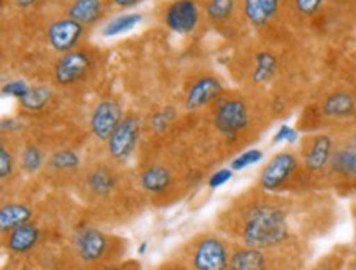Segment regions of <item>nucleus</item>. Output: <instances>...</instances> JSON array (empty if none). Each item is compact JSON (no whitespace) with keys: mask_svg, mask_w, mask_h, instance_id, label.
<instances>
[{"mask_svg":"<svg viewBox=\"0 0 356 270\" xmlns=\"http://www.w3.org/2000/svg\"><path fill=\"white\" fill-rule=\"evenodd\" d=\"M90 67V58L84 51L65 53L54 67V79L59 85H71L86 76Z\"/></svg>","mask_w":356,"mask_h":270,"instance_id":"423d86ee","label":"nucleus"},{"mask_svg":"<svg viewBox=\"0 0 356 270\" xmlns=\"http://www.w3.org/2000/svg\"><path fill=\"white\" fill-rule=\"evenodd\" d=\"M113 185H115V180L106 171H95L90 174L89 187L95 194H108L113 189Z\"/></svg>","mask_w":356,"mask_h":270,"instance_id":"a878e982","label":"nucleus"},{"mask_svg":"<svg viewBox=\"0 0 356 270\" xmlns=\"http://www.w3.org/2000/svg\"><path fill=\"white\" fill-rule=\"evenodd\" d=\"M332 167L345 177H356V140L348 146L335 151L332 155Z\"/></svg>","mask_w":356,"mask_h":270,"instance_id":"6ab92c4d","label":"nucleus"},{"mask_svg":"<svg viewBox=\"0 0 356 270\" xmlns=\"http://www.w3.org/2000/svg\"><path fill=\"white\" fill-rule=\"evenodd\" d=\"M79 166V158L72 151H58L49 159V167L54 171H74Z\"/></svg>","mask_w":356,"mask_h":270,"instance_id":"393cba45","label":"nucleus"},{"mask_svg":"<svg viewBox=\"0 0 356 270\" xmlns=\"http://www.w3.org/2000/svg\"><path fill=\"white\" fill-rule=\"evenodd\" d=\"M355 269H356V264H355Z\"/></svg>","mask_w":356,"mask_h":270,"instance_id":"58836bf2","label":"nucleus"},{"mask_svg":"<svg viewBox=\"0 0 356 270\" xmlns=\"http://www.w3.org/2000/svg\"><path fill=\"white\" fill-rule=\"evenodd\" d=\"M232 178V169H220V171L213 174V176L209 178V187L211 189H218L223 184H227Z\"/></svg>","mask_w":356,"mask_h":270,"instance_id":"473e14b6","label":"nucleus"},{"mask_svg":"<svg viewBox=\"0 0 356 270\" xmlns=\"http://www.w3.org/2000/svg\"><path fill=\"white\" fill-rule=\"evenodd\" d=\"M20 123H17L15 120H3L2 121V130H20Z\"/></svg>","mask_w":356,"mask_h":270,"instance_id":"f704fd0d","label":"nucleus"},{"mask_svg":"<svg viewBox=\"0 0 356 270\" xmlns=\"http://www.w3.org/2000/svg\"><path fill=\"white\" fill-rule=\"evenodd\" d=\"M298 140V131L294 128L282 125L275 135V143H281V141H289V143H296Z\"/></svg>","mask_w":356,"mask_h":270,"instance_id":"72a5a7b5","label":"nucleus"},{"mask_svg":"<svg viewBox=\"0 0 356 270\" xmlns=\"http://www.w3.org/2000/svg\"><path fill=\"white\" fill-rule=\"evenodd\" d=\"M49 97H51V92H49L48 87H30L29 92L20 99V103L24 105V108L30 110V112H38V110L47 107Z\"/></svg>","mask_w":356,"mask_h":270,"instance_id":"5701e85b","label":"nucleus"},{"mask_svg":"<svg viewBox=\"0 0 356 270\" xmlns=\"http://www.w3.org/2000/svg\"><path fill=\"white\" fill-rule=\"evenodd\" d=\"M76 249L84 262H95L106 254L107 237L94 228H84L76 236Z\"/></svg>","mask_w":356,"mask_h":270,"instance_id":"9d476101","label":"nucleus"},{"mask_svg":"<svg viewBox=\"0 0 356 270\" xmlns=\"http://www.w3.org/2000/svg\"><path fill=\"white\" fill-rule=\"evenodd\" d=\"M138 2V0H113V3H115V6H118V7H134L135 3Z\"/></svg>","mask_w":356,"mask_h":270,"instance_id":"c9c22d12","label":"nucleus"},{"mask_svg":"<svg viewBox=\"0 0 356 270\" xmlns=\"http://www.w3.org/2000/svg\"><path fill=\"white\" fill-rule=\"evenodd\" d=\"M228 254L225 246L216 237H205L194 251V267L199 270H222L227 269Z\"/></svg>","mask_w":356,"mask_h":270,"instance_id":"6e6552de","label":"nucleus"},{"mask_svg":"<svg viewBox=\"0 0 356 270\" xmlns=\"http://www.w3.org/2000/svg\"><path fill=\"white\" fill-rule=\"evenodd\" d=\"M43 164V154L38 148L35 146H29L24 153H22V167H24L25 172L33 174L38 171Z\"/></svg>","mask_w":356,"mask_h":270,"instance_id":"bb28decb","label":"nucleus"},{"mask_svg":"<svg viewBox=\"0 0 356 270\" xmlns=\"http://www.w3.org/2000/svg\"><path fill=\"white\" fill-rule=\"evenodd\" d=\"M356 110V100L348 92H335L323 100L322 112L330 118L351 117Z\"/></svg>","mask_w":356,"mask_h":270,"instance_id":"2eb2a0df","label":"nucleus"},{"mask_svg":"<svg viewBox=\"0 0 356 270\" xmlns=\"http://www.w3.org/2000/svg\"><path fill=\"white\" fill-rule=\"evenodd\" d=\"M220 92H222L220 81L212 76L202 77V79H199L193 87H191L189 94H187L186 97V107L189 110L204 107L205 103H209L211 100L216 99Z\"/></svg>","mask_w":356,"mask_h":270,"instance_id":"f8f14e48","label":"nucleus"},{"mask_svg":"<svg viewBox=\"0 0 356 270\" xmlns=\"http://www.w3.org/2000/svg\"><path fill=\"white\" fill-rule=\"evenodd\" d=\"M230 267L236 270H259L266 267V258L258 247L246 246L245 249L236 251L230 259Z\"/></svg>","mask_w":356,"mask_h":270,"instance_id":"a211bd4d","label":"nucleus"},{"mask_svg":"<svg viewBox=\"0 0 356 270\" xmlns=\"http://www.w3.org/2000/svg\"><path fill=\"white\" fill-rule=\"evenodd\" d=\"M13 2H15V6L18 8H29V7L33 6L36 0H13Z\"/></svg>","mask_w":356,"mask_h":270,"instance_id":"e433bc0d","label":"nucleus"},{"mask_svg":"<svg viewBox=\"0 0 356 270\" xmlns=\"http://www.w3.org/2000/svg\"><path fill=\"white\" fill-rule=\"evenodd\" d=\"M143 17L140 13H127V15H120L104 26V36H118L123 33H129L135 28Z\"/></svg>","mask_w":356,"mask_h":270,"instance_id":"4be33fe9","label":"nucleus"},{"mask_svg":"<svg viewBox=\"0 0 356 270\" xmlns=\"http://www.w3.org/2000/svg\"><path fill=\"white\" fill-rule=\"evenodd\" d=\"M29 89H30V87L26 85L25 82L12 81V82H8V84L3 85L2 94L8 95V97H15V99L20 100L26 92H29Z\"/></svg>","mask_w":356,"mask_h":270,"instance_id":"c756f323","label":"nucleus"},{"mask_svg":"<svg viewBox=\"0 0 356 270\" xmlns=\"http://www.w3.org/2000/svg\"><path fill=\"white\" fill-rule=\"evenodd\" d=\"M67 15L82 25H92L102 15V2L100 0H74L71 3Z\"/></svg>","mask_w":356,"mask_h":270,"instance_id":"f3484780","label":"nucleus"},{"mask_svg":"<svg viewBox=\"0 0 356 270\" xmlns=\"http://www.w3.org/2000/svg\"><path fill=\"white\" fill-rule=\"evenodd\" d=\"M164 24L175 33H193L199 24V8L194 0H176L164 13Z\"/></svg>","mask_w":356,"mask_h":270,"instance_id":"20e7f679","label":"nucleus"},{"mask_svg":"<svg viewBox=\"0 0 356 270\" xmlns=\"http://www.w3.org/2000/svg\"><path fill=\"white\" fill-rule=\"evenodd\" d=\"M289 236L286 213L275 205L258 203L248 210L243 224L245 246L268 249L280 246Z\"/></svg>","mask_w":356,"mask_h":270,"instance_id":"f257e3e1","label":"nucleus"},{"mask_svg":"<svg viewBox=\"0 0 356 270\" xmlns=\"http://www.w3.org/2000/svg\"><path fill=\"white\" fill-rule=\"evenodd\" d=\"M263 159V153L259 149H250L246 153L240 154L238 158L232 161V171H241V169L253 166Z\"/></svg>","mask_w":356,"mask_h":270,"instance_id":"cd10ccee","label":"nucleus"},{"mask_svg":"<svg viewBox=\"0 0 356 270\" xmlns=\"http://www.w3.org/2000/svg\"><path fill=\"white\" fill-rule=\"evenodd\" d=\"M298 169V159L291 153L276 154L261 172V187L264 190H277Z\"/></svg>","mask_w":356,"mask_h":270,"instance_id":"0eeeda50","label":"nucleus"},{"mask_svg":"<svg viewBox=\"0 0 356 270\" xmlns=\"http://www.w3.org/2000/svg\"><path fill=\"white\" fill-rule=\"evenodd\" d=\"M84 33V25L74 18L67 17L63 20H56L48 28V41L51 48L58 53H70L79 43Z\"/></svg>","mask_w":356,"mask_h":270,"instance_id":"39448f33","label":"nucleus"},{"mask_svg":"<svg viewBox=\"0 0 356 270\" xmlns=\"http://www.w3.org/2000/svg\"><path fill=\"white\" fill-rule=\"evenodd\" d=\"M31 219V210L22 203H7L0 210V228L2 233H8Z\"/></svg>","mask_w":356,"mask_h":270,"instance_id":"dca6fc26","label":"nucleus"},{"mask_svg":"<svg viewBox=\"0 0 356 270\" xmlns=\"http://www.w3.org/2000/svg\"><path fill=\"white\" fill-rule=\"evenodd\" d=\"M146 246H148V244H146V242H141V247H140V249H138V254L141 255V254H145V251H146Z\"/></svg>","mask_w":356,"mask_h":270,"instance_id":"4c0bfd02","label":"nucleus"},{"mask_svg":"<svg viewBox=\"0 0 356 270\" xmlns=\"http://www.w3.org/2000/svg\"><path fill=\"white\" fill-rule=\"evenodd\" d=\"M120 121V105L113 102V100H104V102H100L94 108L92 117H90V130H92L95 138H99L100 141H107Z\"/></svg>","mask_w":356,"mask_h":270,"instance_id":"1a4fd4ad","label":"nucleus"},{"mask_svg":"<svg viewBox=\"0 0 356 270\" xmlns=\"http://www.w3.org/2000/svg\"><path fill=\"white\" fill-rule=\"evenodd\" d=\"M333 143L332 138L327 135H318L312 140V143L305 151L304 164L309 171L318 172L332 162Z\"/></svg>","mask_w":356,"mask_h":270,"instance_id":"9b49d317","label":"nucleus"},{"mask_svg":"<svg viewBox=\"0 0 356 270\" xmlns=\"http://www.w3.org/2000/svg\"><path fill=\"white\" fill-rule=\"evenodd\" d=\"M40 239V231L38 228L33 226V224L25 223L22 226L15 228V230L10 231L8 235L7 244L10 247V251L17 254L29 253V251L33 249V247L38 244Z\"/></svg>","mask_w":356,"mask_h":270,"instance_id":"4468645a","label":"nucleus"},{"mask_svg":"<svg viewBox=\"0 0 356 270\" xmlns=\"http://www.w3.org/2000/svg\"><path fill=\"white\" fill-rule=\"evenodd\" d=\"M323 0H294L296 10L304 17H314L321 10Z\"/></svg>","mask_w":356,"mask_h":270,"instance_id":"c85d7f7f","label":"nucleus"},{"mask_svg":"<svg viewBox=\"0 0 356 270\" xmlns=\"http://www.w3.org/2000/svg\"><path fill=\"white\" fill-rule=\"evenodd\" d=\"M280 10V0H245L243 13L253 26H266Z\"/></svg>","mask_w":356,"mask_h":270,"instance_id":"ddd939ff","label":"nucleus"},{"mask_svg":"<svg viewBox=\"0 0 356 270\" xmlns=\"http://www.w3.org/2000/svg\"><path fill=\"white\" fill-rule=\"evenodd\" d=\"M140 136V121L135 117H127L125 120L118 123L113 130L111 138L107 140L108 153L117 161H125L134 153L136 141Z\"/></svg>","mask_w":356,"mask_h":270,"instance_id":"7ed1b4c3","label":"nucleus"},{"mask_svg":"<svg viewBox=\"0 0 356 270\" xmlns=\"http://www.w3.org/2000/svg\"><path fill=\"white\" fill-rule=\"evenodd\" d=\"M172 118H175V113H172V110L168 108V110H164V112H159L154 115L152 125L156 131H163L164 128L170 125V121L172 120Z\"/></svg>","mask_w":356,"mask_h":270,"instance_id":"2f4dec72","label":"nucleus"},{"mask_svg":"<svg viewBox=\"0 0 356 270\" xmlns=\"http://www.w3.org/2000/svg\"><path fill=\"white\" fill-rule=\"evenodd\" d=\"M171 176L166 167L163 166H152L141 174V185L145 190L152 194H161L170 187Z\"/></svg>","mask_w":356,"mask_h":270,"instance_id":"aec40b11","label":"nucleus"},{"mask_svg":"<svg viewBox=\"0 0 356 270\" xmlns=\"http://www.w3.org/2000/svg\"><path fill=\"white\" fill-rule=\"evenodd\" d=\"M248 108H246L243 100L227 99L217 105L213 121H216L217 130L227 138H234L243 131L248 125Z\"/></svg>","mask_w":356,"mask_h":270,"instance_id":"f03ea898","label":"nucleus"},{"mask_svg":"<svg viewBox=\"0 0 356 270\" xmlns=\"http://www.w3.org/2000/svg\"><path fill=\"white\" fill-rule=\"evenodd\" d=\"M13 172V159L12 154L8 153L7 148H0V177L7 178L10 177Z\"/></svg>","mask_w":356,"mask_h":270,"instance_id":"7c9ffc66","label":"nucleus"},{"mask_svg":"<svg viewBox=\"0 0 356 270\" xmlns=\"http://www.w3.org/2000/svg\"><path fill=\"white\" fill-rule=\"evenodd\" d=\"M235 2L236 0H209L207 17L217 24L227 22L235 10Z\"/></svg>","mask_w":356,"mask_h":270,"instance_id":"b1692460","label":"nucleus"},{"mask_svg":"<svg viewBox=\"0 0 356 270\" xmlns=\"http://www.w3.org/2000/svg\"><path fill=\"white\" fill-rule=\"evenodd\" d=\"M277 69V59L275 54L261 51L258 53L257 61H254V71L251 79H253L254 84H266L275 77Z\"/></svg>","mask_w":356,"mask_h":270,"instance_id":"412c9836","label":"nucleus"}]
</instances>
